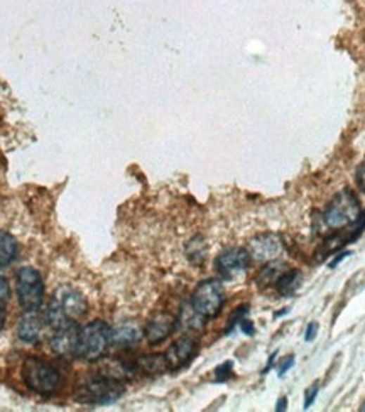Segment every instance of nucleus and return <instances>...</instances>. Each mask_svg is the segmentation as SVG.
Here are the masks:
<instances>
[{"instance_id":"19","label":"nucleus","mask_w":365,"mask_h":412,"mask_svg":"<svg viewBox=\"0 0 365 412\" xmlns=\"http://www.w3.org/2000/svg\"><path fill=\"white\" fill-rule=\"evenodd\" d=\"M284 272H286V264L281 262V260H276V259L271 260V262L262 269L261 274H259L257 285L266 288V285L276 284L278 283L279 277L284 274Z\"/></svg>"},{"instance_id":"7","label":"nucleus","mask_w":365,"mask_h":412,"mask_svg":"<svg viewBox=\"0 0 365 412\" xmlns=\"http://www.w3.org/2000/svg\"><path fill=\"white\" fill-rule=\"evenodd\" d=\"M364 230H365V210L364 212H360L359 218H357L354 224H350L348 226H345V228H342L338 233H333L331 237H328L325 242H323V245L316 252L318 260L328 257V255L333 254V252L345 249L347 245L354 243L357 238L364 233Z\"/></svg>"},{"instance_id":"27","label":"nucleus","mask_w":365,"mask_h":412,"mask_svg":"<svg viewBox=\"0 0 365 412\" xmlns=\"http://www.w3.org/2000/svg\"><path fill=\"white\" fill-rule=\"evenodd\" d=\"M350 255H352V250H343V252H340V254L337 255V257H335L333 260H330V262H328V267H330V269H335V267L338 266L340 262H343V260H345L347 257H350Z\"/></svg>"},{"instance_id":"22","label":"nucleus","mask_w":365,"mask_h":412,"mask_svg":"<svg viewBox=\"0 0 365 412\" xmlns=\"http://www.w3.org/2000/svg\"><path fill=\"white\" fill-rule=\"evenodd\" d=\"M9 297H11L9 283H7L6 277L0 276V308H6V304L9 302Z\"/></svg>"},{"instance_id":"17","label":"nucleus","mask_w":365,"mask_h":412,"mask_svg":"<svg viewBox=\"0 0 365 412\" xmlns=\"http://www.w3.org/2000/svg\"><path fill=\"white\" fill-rule=\"evenodd\" d=\"M19 243L14 235H11L6 230H0V269L11 266L18 257Z\"/></svg>"},{"instance_id":"29","label":"nucleus","mask_w":365,"mask_h":412,"mask_svg":"<svg viewBox=\"0 0 365 412\" xmlns=\"http://www.w3.org/2000/svg\"><path fill=\"white\" fill-rule=\"evenodd\" d=\"M196 242H198V237H196L195 240H191V242H190V245H193V247H198V243H196ZM203 255H205V249H201V250L196 249L195 252H191V254H190V259H191V260H193V259H203Z\"/></svg>"},{"instance_id":"5","label":"nucleus","mask_w":365,"mask_h":412,"mask_svg":"<svg viewBox=\"0 0 365 412\" xmlns=\"http://www.w3.org/2000/svg\"><path fill=\"white\" fill-rule=\"evenodd\" d=\"M225 304L224 285L218 279L201 281L191 294L190 306L203 319L217 318Z\"/></svg>"},{"instance_id":"8","label":"nucleus","mask_w":365,"mask_h":412,"mask_svg":"<svg viewBox=\"0 0 365 412\" xmlns=\"http://www.w3.org/2000/svg\"><path fill=\"white\" fill-rule=\"evenodd\" d=\"M51 306H54L63 316L70 319L83 318L88 313V301L78 289L71 285H61L54 294Z\"/></svg>"},{"instance_id":"24","label":"nucleus","mask_w":365,"mask_h":412,"mask_svg":"<svg viewBox=\"0 0 365 412\" xmlns=\"http://www.w3.org/2000/svg\"><path fill=\"white\" fill-rule=\"evenodd\" d=\"M355 181H357V186H359L360 191L365 193V159L362 162H360V166L357 167Z\"/></svg>"},{"instance_id":"13","label":"nucleus","mask_w":365,"mask_h":412,"mask_svg":"<svg viewBox=\"0 0 365 412\" xmlns=\"http://www.w3.org/2000/svg\"><path fill=\"white\" fill-rule=\"evenodd\" d=\"M281 252V240L274 233H261L254 237L249 243L250 257L266 262V260H274Z\"/></svg>"},{"instance_id":"2","label":"nucleus","mask_w":365,"mask_h":412,"mask_svg":"<svg viewBox=\"0 0 365 412\" xmlns=\"http://www.w3.org/2000/svg\"><path fill=\"white\" fill-rule=\"evenodd\" d=\"M75 399L79 404L91 406H108L117 402L125 392V385L120 378L94 373L82 382L75 390Z\"/></svg>"},{"instance_id":"25","label":"nucleus","mask_w":365,"mask_h":412,"mask_svg":"<svg viewBox=\"0 0 365 412\" xmlns=\"http://www.w3.org/2000/svg\"><path fill=\"white\" fill-rule=\"evenodd\" d=\"M295 361H296V359H295V356H293V355L286 356V359H284V360L281 361V363L278 365V375H279V377H283L284 373L289 372V370L293 368V365H295Z\"/></svg>"},{"instance_id":"6","label":"nucleus","mask_w":365,"mask_h":412,"mask_svg":"<svg viewBox=\"0 0 365 412\" xmlns=\"http://www.w3.org/2000/svg\"><path fill=\"white\" fill-rule=\"evenodd\" d=\"M15 292L18 301L26 313H36L44 301L43 277L34 267H20L15 274Z\"/></svg>"},{"instance_id":"1","label":"nucleus","mask_w":365,"mask_h":412,"mask_svg":"<svg viewBox=\"0 0 365 412\" xmlns=\"http://www.w3.org/2000/svg\"><path fill=\"white\" fill-rule=\"evenodd\" d=\"M23 380L29 390L39 395H54L61 390L65 384L61 370L51 361L29 356L23 363Z\"/></svg>"},{"instance_id":"3","label":"nucleus","mask_w":365,"mask_h":412,"mask_svg":"<svg viewBox=\"0 0 365 412\" xmlns=\"http://www.w3.org/2000/svg\"><path fill=\"white\" fill-rule=\"evenodd\" d=\"M359 198L352 189H342L333 196V200L326 205L321 213V224L328 230H342L359 218L360 215Z\"/></svg>"},{"instance_id":"18","label":"nucleus","mask_w":365,"mask_h":412,"mask_svg":"<svg viewBox=\"0 0 365 412\" xmlns=\"http://www.w3.org/2000/svg\"><path fill=\"white\" fill-rule=\"evenodd\" d=\"M301 281H303V276H301L300 271L296 269H291V271H286L283 276L279 277L278 283H276V291H278L283 297L293 296L297 289H300Z\"/></svg>"},{"instance_id":"31","label":"nucleus","mask_w":365,"mask_h":412,"mask_svg":"<svg viewBox=\"0 0 365 412\" xmlns=\"http://www.w3.org/2000/svg\"><path fill=\"white\" fill-rule=\"evenodd\" d=\"M6 318H7L6 308H0V331H2L4 325H6Z\"/></svg>"},{"instance_id":"26","label":"nucleus","mask_w":365,"mask_h":412,"mask_svg":"<svg viewBox=\"0 0 365 412\" xmlns=\"http://www.w3.org/2000/svg\"><path fill=\"white\" fill-rule=\"evenodd\" d=\"M316 335H318V323H309L308 328H306L305 340L306 342H313V340L316 338Z\"/></svg>"},{"instance_id":"32","label":"nucleus","mask_w":365,"mask_h":412,"mask_svg":"<svg viewBox=\"0 0 365 412\" xmlns=\"http://www.w3.org/2000/svg\"><path fill=\"white\" fill-rule=\"evenodd\" d=\"M276 356H278V352H274V353H272V356H271V359H269V363H267V367L264 368V373H267V372H269V368L272 367V363H274V359H276Z\"/></svg>"},{"instance_id":"14","label":"nucleus","mask_w":365,"mask_h":412,"mask_svg":"<svg viewBox=\"0 0 365 412\" xmlns=\"http://www.w3.org/2000/svg\"><path fill=\"white\" fill-rule=\"evenodd\" d=\"M144 336V328L137 321H124L112 328V345L113 347L127 348L137 345Z\"/></svg>"},{"instance_id":"15","label":"nucleus","mask_w":365,"mask_h":412,"mask_svg":"<svg viewBox=\"0 0 365 412\" xmlns=\"http://www.w3.org/2000/svg\"><path fill=\"white\" fill-rule=\"evenodd\" d=\"M131 368L134 370V372L141 373V375H146V377L161 375V373H165L166 370H169V367H167L166 356L159 355V353L139 356V359L131 365Z\"/></svg>"},{"instance_id":"9","label":"nucleus","mask_w":365,"mask_h":412,"mask_svg":"<svg viewBox=\"0 0 365 412\" xmlns=\"http://www.w3.org/2000/svg\"><path fill=\"white\" fill-rule=\"evenodd\" d=\"M249 250L241 249V247H232L222 252L215 259V269L224 279H235L237 276L243 274L250 266Z\"/></svg>"},{"instance_id":"4","label":"nucleus","mask_w":365,"mask_h":412,"mask_svg":"<svg viewBox=\"0 0 365 412\" xmlns=\"http://www.w3.org/2000/svg\"><path fill=\"white\" fill-rule=\"evenodd\" d=\"M112 345V328L105 321L95 319L79 328L77 356L87 361H96L107 355Z\"/></svg>"},{"instance_id":"16","label":"nucleus","mask_w":365,"mask_h":412,"mask_svg":"<svg viewBox=\"0 0 365 412\" xmlns=\"http://www.w3.org/2000/svg\"><path fill=\"white\" fill-rule=\"evenodd\" d=\"M44 319L37 316L36 313H26V316L20 318L18 325V336L24 343H37L43 333Z\"/></svg>"},{"instance_id":"28","label":"nucleus","mask_w":365,"mask_h":412,"mask_svg":"<svg viewBox=\"0 0 365 412\" xmlns=\"http://www.w3.org/2000/svg\"><path fill=\"white\" fill-rule=\"evenodd\" d=\"M241 328H242L243 333L249 335V336H252L255 333V328H254V323L252 321H247V319H242V321H241Z\"/></svg>"},{"instance_id":"23","label":"nucleus","mask_w":365,"mask_h":412,"mask_svg":"<svg viewBox=\"0 0 365 412\" xmlns=\"http://www.w3.org/2000/svg\"><path fill=\"white\" fill-rule=\"evenodd\" d=\"M318 390H320V385H318V384L312 385L308 390H306V394H305V409H309V407L313 406V402L316 401Z\"/></svg>"},{"instance_id":"21","label":"nucleus","mask_w":365,"mask_h":412,"mask_svg":"<svg viewBox=\"0 0 365 412\" xmlns=\"http://www.w3.org/2000/svg\"><path fill=\"white\" fill-rule=\"evenodd\" d=\"M232 368H233V361H225L222 363L220 367H217L215 373H217V380L218 382H225L232 377Z\"/></svg>"},{"instance_id":"10","label":"nucleus","mask_w":365,"mask_h":412,"mask_svg":"<svg viewBox=\"0 0 365 412\" xmlns=\"http://www.w3.org/2000/svg\"><path fill=\"white\" fill-rule=\"evenodd\" d=\"M78 340L79 326L75 323V319H70V321L54 328V333L49 340V347L56 355L68 359V356H77Z\"/></svg>"},{"instance_id":"12","label":"nucleus","mask_w":365,"mask_h":412,"mask_svg":"<svg viewBox=\"0 0 365 412\" xmlns=\"http://www.w3.org/2000/svg\"><path fill=\"white\" fill-rule=\"evenodd\" d=\"M176 326H178V318L162 311V313H156L154 316H151L144 328V336L151 347H156L174 333Z\"/></svg>"},{"instance_id":"20","label":"nucleus","mask_w":365,"mask_h":412,"mask_svg":"<svg viewBox=\"0 0 365 412\" xmlns=\"http://www.w3.org/2000/svg\"><path fill=\"white\" fill-rule=\"evenodd\" d=\"M247 311H249V304H242L241 308H237L232 313V316H230L229 323H226V330L225 333H230V331H233V328L237 325H241V321L243 319V316L247 314Z\"/></svg>"},{"instance_id":"30","label":"nucleus","mask_w":365,"mask_h":412,"mask_svg":"<svg viewBox=\"0 0 365 412\" xmlns=\"http://www.w3.org/2000/svg\"><path fill=\"white\" fill-rule=\"evenodd\" d=\"M288 409V397L283 395V397L278 399V404H276V412H283Z\"/></svg>"},{"instance_id":"11","label":"nucleus","mask_w":365,"mask_h":412,"mask_svg":"<svg viewBox=\"0 0 365 412\" xmlns=\"http://www.w3.org/2000/svg\"><path fill=\"white\" fill-rule=\"evenodd\" d=\"M198 353V340L193 336H181L167 348L165 356L169 370H179L186 367Z\"/></svg>"}]
</instances>
